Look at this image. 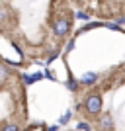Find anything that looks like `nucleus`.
Returning <instances> with one entry per match:
<instances>
[{"instance_id":"f257e3e1","label":"nucleus","mask_w":125,"mask_h":131,"mask_svg":"<svg viewBox=\"0 0 125 131\" xmlns=\"http://www.w3.org/2000/svg\"><path fill=\"white\" fill-rule=\"evenodd\" d=\"M84 108H86V112L90 115H98L102 112V98H100V94H90L86 98Z\"/></svg>"},{"instance_id":"f03ea898","label":"nucleus","mask_w":125,"mask_h":131,"mask_svg":"<svg viewBox=\"0 0 125 131\" xmlns=\"http://www.w3.org/2000/svg\"><path fill=\"white\" fill-rule=\"evenodd\" d=\"M53 29H55V33H57V35H65V33L71 29V22H69L66 18H59V20L55 22Z\"/></svg>"},{"instance_id":"7ed1b4c3","label":"nucleus","mask_w":125,"mask_h":131,"mask_svg":"<svg viewBox=\"0 0 125 131\" xmlns=\"http://www.w3.org/2000/svg\"><path fill=\"white\" fill-rule=\"evenodd\" d=\"M100 127H102L104 131H111V129H113V119H111V115H109V114H106V115L100 117Z\"/></svg>"},{"instance_id":"20e7f679","label":"nucleus","mask_w":125,"mask_h":131,"mask_svg":"<svg viewBox=\"0 0 125 131\" xmlns=\"http://www.w3.org/2000/svg\"><path fill=\"white\" fill-rule=\"evenodd\" d=\"M98 80V74H94V72H88V74H84L82 77V84H94V82Z\"/></svg>"},{"instance_id":"39448f33","label":"nucleus","mask_w":125,"mask_h":131,"mask_svg":"<svg viewBox=\"0 0 125 131\" xmlns=\"http://www.w3.org/2000/svg\"><path fill=\"white\" fill-rule=\"evenodd\" d=\"M2 131H20V129H18L16 123H8V125H4V129H2Z\"/></svg>"},{"instance_id":"423d86ee","label":"nucleus","mask_w":125,"mask_h":131,"mask_svg":"<svg viewBox=\"0 0 125 131\" xmlns=\"http://www.w3.org/2000/svg\"><path fill=\"white\" fill-rule=\"evenodd\" d=\"M37 78H41V74H33V77H24V80H26L27 84H29V82H35Z\"/></svg>"},{"instance_id":"0eeeda50","label":"nucleus","mask_w":125,"mask_h":131,"mask_svg":"<svg viewBox=\"0 0 125 131\" xmlns=\"http://www.w3.org/2000/svg\"><path fill=\"white\" fill-rule=\"evenodd\" d=\"M78 129H82V131H88V129H90V125H88V123H84V121H82V123H78Z\"/></svg>"}]
</instances>
